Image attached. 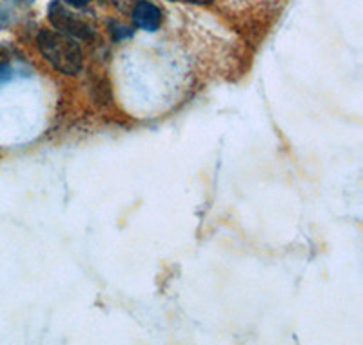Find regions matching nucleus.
Here are the masks:
<instances>
[{
  "label": "nucleus",
  "instance_id": "1",
  "mask_svg": "<svg viewBox=\"0 0 363 345\" xmlns=\"http://www.w3.org/2000/svg\"><path fill=\"white\" fill-rule=\"evenodd\" d=\"M37 44L45 60L60 73L74 75L82 67V51L73 37H67L60 31L42 29L38 33Z\"/></svg>",
  "mask_w": 363,
  "mask_h": 345
},
{
  "label": "nucleus",
  "instance_id": "2",
  "mask_svg": "<svg viewBox=\"0 0 363 345\" xmlns=\"http://www.w3.org/2000/svg\"><path fill=\"white\" fill-rule=\"evenodd\" d=\"M50 21L60 33L67 35V37H77V38H89L93 35V26L80 15V13L71 11L67 6L62 2H51L50 6Z\"/></svg>",
  "mask_w": 363,
  "mask_h": 345
},
{
  "label": "nucleus",
  "instance_id": "3",
  "mask_svg": "<svg viewBox=\"0 0 363 345\" xmlns=\"http://www.w3.org/2000/svg\"><path fill=\"white\" fill-rule=\"evenodd\" d=\"M133 22L145 31H157L162 24V11L151 2H138L133 9Z\"/></svg>",
  "mask_w": 363,
  "mask_h": 345
},
{
  "label": "nucleus",
  "instance_id": "4",
  "mask_svg": "<svg viewBox=\"0 0 363 345\" xmlns=\"http://www.w3.org/2000/svg\"><path fill=\"white\" fill-rule=\"evenodd\" d=\"M9 22V11L6 6H0V26H6Z\"/></svg>",
  "mask_w": 363,
  "mask_h": 345
},
{
  "label": "nucleus",
  "instance_id": "5",
  "mask_svg": "<svg viewBox=\"0 0 363 345\" xmlns=\"http://www.w3.org/2000/svg\"><path fill=\"white\" fill-rule=\"evenodd\" d=\"M9 67L8 66H0V82H4V80H8L9 78Z\"/></svg>",
  "mask_w": 363,
  "mask_h": 345
},
{
  "label": "nucleus",
  "instance_id": "6",
  "mask_svg": "<svg viewBox=\"0 0 363 345\" xmlns=\"http://www.w3.org/2000/svg\"><path fill=\"white\" fill-rule=\"evenodd\" d=\"M73 8H82V6H87L91 0H67Z\"/></svg>",
  "mask_w": 363,
  "mask_h": 345
},
{
  "label": "nucleus",
  "instance_id": "7",
  "mask_svg": "<svg viewBox=\"0 0 363 345\" xmlns=\"http://www.w3.org/2000/svg\"><path fill=\"white\" fill-rule=\"evenodd\" d=\"M177 2H186V4H211L213 0H177Z\"/></svg>",
  "mask_w": 363,
  "mask_h": 345
}]
</instances>
